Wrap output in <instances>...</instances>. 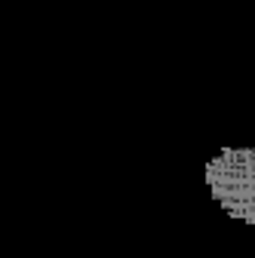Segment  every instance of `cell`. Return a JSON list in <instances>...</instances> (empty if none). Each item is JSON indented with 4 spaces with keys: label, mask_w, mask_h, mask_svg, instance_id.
Segmentation results:
<instances>
[{
    "label": "cell",
    "mask_w": 255,
    "mask_h": 258,
    "mask_svg": "<svg viewBox=\"0 0 255 258\" xmlns=\"http://www.w3.org/2000/svg\"><path fill=\"white\" fill-rule=\"evenodd\" d=\"M212 200L255 228V148H221L203 169Z\"/></svg>",
    "instance_id": "6da1fadb"
}]
</instances>
